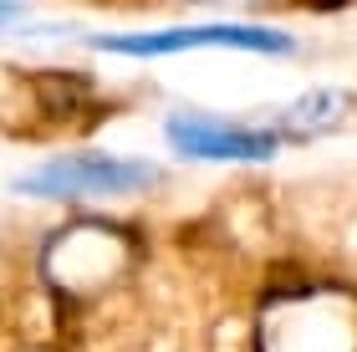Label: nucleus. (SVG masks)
<instances>
[{"instance_id":"f03ea898","label":"nucleus","mask_w":357,"mask_h":352,"mask_svg":"<svg viewBox=\"0 0 357 352\" xmlns=\"http://www.w3.org/2000/svg\"><path fill=\"white\" fill-rule=\"evenodd\" d=\"M266 352H357V307L342 291H301L266 312Z\"/></svg>"},{"instance_id":"7ed1b4c3","label":"nucleus","mask_w":357,"mask_h":352,"mask_svg":"<svg viewBox=\"0 0 357 352\" xmlns=\"http://www.w3.org/2000/svg\"><path fill=\"white\" fill-rule=\"evenodd\" d=\"M97 52L112 56H174V52H199V46H235V52H291L286 31L275 26H169V31H128V36H92Z\"/></svg>"},{"instance_id":"20e7f679","label":"nucleus","mask_w":357,"mask_h":352,"mask_svg":"<svg viewBox=\"0 0 357 352\" xmlns=\"http://www.w3.org/2000/svg\"><path fill=\"white\" fill-rule=\"evenodd\" d=\"M164 138L174 143V153L189 158H235V164H261V158L281 153V138L271 128H245V123H225L209 113H174L164 123Z\"/></svg>"},{"instance_id":"f257e3e1","label":"nucleus","mask_w":357,"mask_h":352,"mask_svg":"<svg viewBox=\"0 0 357 352\" xmlns=\"http://www.w3.org/2000/svg\"><path fill=\"white\" fill-rule=\"evenodd\" d=\"M158 179L153 164L123 153H67V158H46V164L26 169L15 179V194H36V199H87V194H138Z\"/></svg>"},{"instance_id":"423d86ee","label":"nucleus","mask_w":357,"mask_h":352,"mask_svg":"<svg viewBox=\"0 0 357 352\" xmlns=\"http://www.w3.org/2000/svg\"><path fill=\"white\" fill-rule=\"evenodd\" d=\"M6 21H15V6H6V0H0V26Z\"/></svg>"},{"instance_id":"39448f33","label":"nucleus","mask_w":357,"mask_h":352,"mask_svg":"<svg viewBox=\"0 0 357 352\" xmlns=\"http://www.w3.org/2000/svg\"><path fill=\"white\" fill-rule=\"evenodd\" d=\"M352 113V98L347 92H337V87H312V92H301L296 102H286V107H275V128L271 133L275 138H321V133H332V128H342Z\"/></svg>"}]
</instances>
